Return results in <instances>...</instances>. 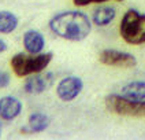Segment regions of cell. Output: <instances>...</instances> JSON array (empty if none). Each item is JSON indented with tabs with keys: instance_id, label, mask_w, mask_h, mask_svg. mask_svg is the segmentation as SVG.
I'll return each instance as SVG.
<instances>
[{
	"instance_id": "15",
	"label": "cell",
	"mask_w": 145,
	"mask_h": 140,
	"mask_svg": "<svg viewBox=\"0 0 145 140\" xmlns=\"http://www.w3.org/2000/svg\"><path fill=\"white\" fill-rule=\"evenodd\" d=\"M75 6L78 7H82V6H89L92 3H104V1H108V0H72ZM118 1H122V0H118Z\"/></svg>"
},
{
	"instance_id": "14",
	"label": "cell",
	"mask_w": 145,
	"mask_h": 140,
	"mask_svg": "<svg viewBox=\"0 0 145 140\" xmlns=\"http://www.w3.org/2000/svg\"><path fill=\"white\" fill-rule=\"evenodd\" d=\"M10 85V74L0 70V88H6Z\"/></svg>"
},
{
	"instance_id": "10",
	"label": "cell",
	"mask_w": 145,
	"mask_h": 140,
	"mask_svg": "<svg viewBox=\"0 0 145 140\" xmlns=\"http://www.w3.org/2000/svg\"><path fill=\"white\" fill-rule=\"evenodd\" d=\"M48 126H49V118L44 113H33L29 117L27 126L22 128V132L39 133V132H44Z\"/></svg>"
},
{
	"instance_id": "17",
	"label": "cell",
	"mask_w": 145,
	"mask_h": 140,
	"mask_svg": "<svg viewBox=\"0 0 145 140\" xmlns=\"http://www.w3.org/2000/svg\"><path fill=\"white\" fill-rule=\"evenodd\" d=\"M0 136H1V124H0Z\"/></svg>"
},
{
	"instance_id": "11",
	"label": "cell",
	"mask_w": 145,
	"mask_h": 140,
	"mask_svg": "<svg viewBox=\"0 0 145 140\" xmlns=\"http://www.w3.org/2000/svg\"><path fill=\"white\" fill-rule=\"evenodd\" d=\"M116 16V10L115 7L111 6H103V7H97L92 15V22L97 26H107L111 24Z\"/></svg>"
},
{
	"instance_id": "13",
	"label": "cell",
	"mask_w": 145,
	"mask_h": 140,
	"mask_svg": "<svg viewBox=\"0 0 145 140\" xmlns=\"http://www.w3.org/2000/svg\"><path fill=\"white\" fill-rule=\"evenodd\" d=\"M18 28V18L11 11H0V33L8 34Z\"/></svg>"
},
{
	"instance_id": "3",
	"label": "cell",
	"mask_w": 145,
	"mask_h": 140,
	"mask_svg": "<svg viewBox=\"0 0 145 140\" xmlns=\"http://www.w3.org/2000/svg\"><path fill=\"white\" fill-rule=\"evenodd\" d=\"M122 39L133 45L145 44V14L130 8L122 16L119 26Z\"/></svg>"
},
{
	"instance_id": "1",
	"label": "cell",
	"mask_w": 145,
	"mask_h": 140,
	"mask_svg": "<svg viewBox=\"0 0 145 140\" xmlns=\"http://www.w3.org/2000/svg\"><path fill=\"white\" fill-rule=\"evenodd\" d=\"M49 29L62 39L81 41L89 36L92 30V22L86 14L81 11H65L51 18Z\"/></svg>"
},
{
	"instance_id": "4",
	"label": "cell",
	"mask_w": 145,
	"mask_h": 140,
	"mask_svg": "<svg viewBox=\"0 0 145 140\" xmlns=\"http://www.w3.org/2000/svg\"><path fill=\"white\" fill-rule=\"evenodd\" d=\"M107 110L118 115L145 117V99L134 100L123 95H108L104 100Z\"/></svg>"
},
{
	"instance_id": "9",
	"label": "cell",
	"mask_w": 145,
	"mask_h": 140,
	"mask_svg": "<svg viewBox=\"0 0 145 140\" xmlns=\"http://www.w3.org/2000/svg\"><path fill=\"white\" fill-rule=\"evenodd\" d=\"M24 47L29 54H40L45 47V39L37 30H27L24 34Z\"/></svg>"
},
{
	"instance_id": "7",
	"label": "cell",
	"mask_w": 145,
	"mask_h": 140,
	"mask_svg": "<svg viewBox=\"0 0 145 140\" xmlns=\"http://www.w3.org/2000/svg\"><path fill=\"white\" fill-rule=\"evenodd\" d=\"M52 84H54V73H48V74L37 73V76L27 77V80L24 84V89L26 93L39 95V93H42L47 88H49Z\"/></svg>"
},
{
	"instance_id": "5",
	"label": "cell",
	"mask_w": 145,
	"mask_h": 140,
	"mask_svg": "<svg viewBox=\"0 0 145 140\" xmlns=\"http://www.w3.org/2000/svg\"><path fill=\"white\" fill-rule=\"evenodd\" d=\"M100 63L105 66H112V67H125L130 69L137 65V59L134 55H131L129 52H123L118 49H104L100 52L99 55Z\"/></svg>"
},
{
	"instance_id": "2",
	"label": "cell",
	"mask_w": 145,
	"mask_h": 140,
	"mask_svg": "<svg viewBox=\"0 0 145 140\" xmlns=\"http://www.w3.org/2000/svg\"><path fill=\"white\" fill-rule=\"evenodd\" d=\"M54 58L52 52H45V54H25L19 52L15 54L11 58V67L12 72L18 77H27L32 74L41 73L47 66L51 63Z\"/></svg>"
},
{
	"instance_id": "12",
	"label": "cell",
	"mask_w": 145,
	"mask_h": 140,
	"mask_svg": "<svg viewBox=\"0 0 145 140\" xmlns=\"http://www.w3.org/2000/svg\"><path fill=\"white\" fill-rule=\"evenodd\" d=\"M123 96L134 100H144L145 99V82L144 81H131L122 87Z\"/></svg>"
},
{
	"instance_id": "6",
	"label": "cell",
	"mask_w": 145,
	"mask_h": 140,
	"mask_svg": "<svg viewBox=\"0 0 145 140\" xmlns=\"http://www.w3.org/2000/svg\"><path fill=\"white\" fill-rule=\"evenodd\" d=\"M82 88H84V82L80 77L69 76V77H65L63 80H60V82L57 84L56 95L63 102H71L81 93Z\"/></svg>"
},
{
	"instance_id": "16",
	"label": "cell",
	"mask_w": 145,
	"mask_h": 140,
	"mask_svg": "<svg viewBox=\"0 0 145 140\" xmlns=\"http://www.w3.org/2000/svg\"><path fill=\"white\" fill-rule=\"evenodd\" d=\"M6 49H7V43H6L4 40H1V39H0V54H3Z\"/></svg>"
},
{
	"instance_id": "8",
	"label": "cell",
	"mask_w": 145,
	"mask_h": 140,
	"mask_svg": "<svg viewBox=\"0 0 145 140\" xmlns=\"http://www.w3.org/2000/svg\"><path fill=\"white\" fill-rule=\"evenodd\" d=\"M22 111V103L14 96H4L0 99V118L4 121L15 120Z\"/></svg>"
}]
</instances>
